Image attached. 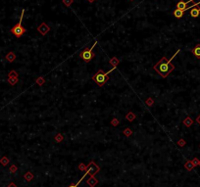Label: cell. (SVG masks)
I'll use <instances>...</instances> for the list:
<instances>
[{
  "mask_svg": "<svg viewBox=\"0 0 200 187\" xmlns=\"http://www.w3.org/2000/svg\"><path fill=\"white\" fill-rule=\"evenodd\" d=\"M24 13H25V10H22V14H21V17H20V21H19V23L11 28V32L15 35L17 38H20V37H21V36H22V35L27 32V30H26L23 26H22V21H23V18H24Z\"/></svg>",
  "mask_w": 200,
  "mask_h": 187,
  "instance_id": "cell-3",
  "label": "cell"
},
{
  "mask_svg": "<svg viewBox=\"0 0 200 187\" xmlns=\"http://www.w3.org/2000/svg\"><path fill=\"white\" fill-rule=\"evenodd\" d=\"M5 59H6L9 63H12V62H14L15 59H16V54H15L14 52H9V53L6 55Z\"/></svg>",
  "mask_w": 200,
  "mask_h": 187,
  "instance_id": "cell-7",
  "label": "cell"
},
{
  "mask_svg": "<svg viewBox=\"0 0 200 187\" xmlns=\"http://www.w3.org/2000/svg\"><path fill=\"white\" fill-rule=\"evenodd\" d=\"M191 122H191V120L189 118V117L186 118V120H185L183 122V124H186V126H190Z\"/></svg>",
  "mask_w": 200,
  "mask_h": 187,
  "instance_id": "cell-20",
  "label": "cell"
},
{
  "mask_svg": "<svg viewBox=\"0 0 200 187\" xmlns=\"http://www.w3.org/2000/svg\"><path fill=\"white\" fill-rule=\"evenodd\" d=\"M8 187H17V186H16V185H15L14 183H10V184L8 185Z\"/></svg>",
  "mask_w": 200,
  "mask_h": 187,
  "instance_id": "cell-26",
  "label": "cell"
},
{
  "mask_svg": "<svg viewBox=\"0 0 200 187\" xmlns=\"http://www.w3.org/2000/svg\"><path fill=\"white\" fill-rule=\"evenodd\" d=\"M49 30H50V28H49L45 23H42L38 28H37V30H38L42 35L46 34L47 32H49Z\"/></svg>",
  "mask_w": 200,
  "mask_h": 187,
  "instance_id": "cell-5",
  "label": "cell"
},
{
  "mask_svg": "<svg viewBox=\"0 0 200 187\" xmlns=\"http://www.w3.org/2000/svg\"><path fill=\"white\" fill-rule=\"evenodd\" d=\"M192 53L195 55L196 58H200V45H196L194 49H192Z\"/></svg>",
  "mask_w": 200,
  "mask_h": 187,
  "instance_id": "cell-9",
  "label": "cell"
},
{
  "mask_svg": "<svg viewBox=\"0 0 200 187\" xmlns=\"http://www.w3.org/2000/svg\"><path fill=\"white\" fill-rule=\"evenodd\" d=\"M33 177H34V176L31 174V172H28L26 176H25V178L28 180V181H30V180H32L33 179Z\"/></svg>",
  "mask_w": 200,
  "mask_h": 187,
  "instance_id": "cell-17",
  "label": "cell"
},
{
  "mask_svg": "<svg viewBox=\"0 0 200 187\" xmlns=\"http://www.w3.org/2000/svg\"><path fill=\"white\" fill-rule=\"evenodd\" d=\"M87 183H88V185H89V186L93 187L94 185H95V184L97 183V180H96V179L94 178L93 176H90V178H89V179L87 180Z\"/></svg>",
  "mask_w": 200,
  "mask_h": 187,
  "instance_id": "cell-10",
  "label": "cell"
},
{
  "mask_svg": "<svg viewBox=\"0 0 200 187\" xmlns=\"http://www.w3.org/2000/svg\"><path fill=\"white\" fill-rule=\"evenodd\" d=\"M55 140L57 141V142H61V141L63 140V136L61 135V133H58V134L55 136Z\"/></svg>",
  "mask_w": 200,
  "mask_h": 187,
  "instance_id": "cell-18",
  "label": "cell"
},
{
  "mask_svg": "<svg viewBox=\"0 0 200 187\" xmlns=\"http://www.w3.org/2000/svg\"><path fill=\"white\" fill-rule=\"evenodd\" d=\"M119 122H119V120H118V118H113V120H112V122H111L112 126H117L118 124H119Z\"/></svg>",
  "mask_w": 200,
  "mask_h": 187,
  "instance_id": "cell-19",
  "label": "cell"
},
{
  "mask_svg": "<svg viewBox=\"0 0 200 187\" xmlns=\"http://www.w3.org/2000/svg\"><path fill=\"white\" fill-rule=\"evenodd\" d=\"M194 0H188V1H186V2H178L177 4H176V9H184L185 7H186V5H187L188 3H190V2H193Z\"/></svg>",
  "mask_w": 200,
  "mask_h": 187,
  "instance_id": "cell-6",
  "label": "cell"
},
{
  "mask_svg": "<svg viewBox=\"0 0 200 187\" xmlns=\"http://www.w3.org/2000/svg\"><path fill=\"white\" fill-rule=\"evenodd\" d=\"M8 76H18V72L16 70H11L9 74H8Z\"/></svg>",
  "mask_w": 200,
  "mask_h": 187,
  "instance_id": "cell-21",
  "label": "cell"
},
{
  "mask_svg": "<svg viewBox=\"0 0 200 187\" xmlns=\"http://www.w3.org/2000/svg\"><path fill=\"white\" fill-rule=\"evenodd\" d=\"M115 69H116V67H113L111 70L106 72H104L102 70H99L95 74H94L93 76H92V80H93L94 82H96L99 86H103V85L105 84V82L109 80L108 74H109L110 72H112Z\"/></svg>",
  "mask_w": 200,
  "mask_h": 187,
  "instance_id": "cell-2",
  "label": "cell"
},
{
  "mask_svg": "<svg viewBox=\"0 0 200 187\" xmlns=\"http://www.w3.org/2000/svg\"><path fill=\"white\" fill-rule=\"evenodd\" d=\"M64 2L66 3V5H67V6H69L71 3H72V0H64Z\"/></svg>",
  "mask_w": 200,
  "mask_h": 187,
  "instance_id": "cell-23",
  "label": "cell"
},
{
  "mask_svg": "<svg viewBox=\"0 0 200 187\" xmlns=\"http://www.w3.org/2000/svg\"><path fill=\"white\" fill-rule=\"evenodd\" d=\"M0 163L3 164V166H6V164L9 163V159L6 158V157H3V158L0 160Z\"/></svg>",
  "mask_w": 200,
  "mask_h": 187,
  "instance_id": "cell-14",
  "label": "cell"
},
{
  "mask_svg": "<svg viewBox=\"0 0 200 187\" xmlns=\"http://www.w3.org/2000/svg\"><path fill=\"white\" fill-rule=\"evenodd\" d=\"M96 44H97V41H95L94 44L92 45V47H90L89 49H84L83 51H82V52L80 53V57H81L82 60L86 61V62H88V61H90L91 59H93L95 54L92 52V50H93V48L95 47Z\"/></svg>",
  "mask_w": 200,
  "mask_h": 187,
  "instance_id": "cell-4",
  "label": "cell"
},
{
  "mask_svg": "<svg viewBox=\"0 0 200 187\" xmlns=\"http://www.w3.org/2000/svg\"><path fill=\"white\" fill-rule=\"evenodd\" d=\"M119 63H120V61H119V59L116 58V57H113V58L110 59V64H111L113 67H117L118 65H119Z\"/></svg>",
  "mask_w": 200,
  "mask_h": 187,
  "instance_id": "cell-11",
  "label": "cell"
},
{
  "mask_svg": "<svg viewBox=\"0 0 200 187\" xmlns=\"http://www.w3.org/2000/svg\"><path fill=\"white\" fill-rule=\"evenodd\" d=\"M45 82V78H42V76H40V78H38L37 80H36V83L38 84V85H42L43 83Z\"/></svg>",
  "mask_w": 200,
  "mask_h": 187,
  "instance_id": "cell-13",
  "label": "cell"
},
{
  "mask_svg": "<svg viewBox=\"0 0 200 187\" xmlns=\"http://www.w3.org/2000/svg\"><path fill=\"white\" fill-rule=\"evenodd\" d=\"M124 134H125L126 136H130V135L132 134V131L130 130V128H126L125 130H124Z\"/></svg>",
  "mask_w": 200,
  "mask_h": 187,
  "instance_id": "cell-16",
  "label": "cell"
},
{
  "mask_svg": "<svg viewBox=\"0 0 200 187\" xmlns=\"http://www.w3.org/2000/svg\"><path fill=\"white\" fill-rule=\"evenodd\" d=\"M178 52H179V50H177L176 53H175V55H173L172 58L170 59V60H167L166 57H163V58L161 59V60L153 67V69L156 70L161 76L167 78V76H169V74H170L172 70H174V69H175V66L172 65V64H170V63H171V61H172L173 59L176 57V55L178 54Z\"/></svg>",
  "mask_w": 200,
  "mask_h": 187,
  "instance_id": "cell-1",
  "label": "cell"
},
{
  "mask_svg": "<svg viewBox=\"0 0 200 187\" xmlns=\"http://www.w3.org/2000/svg\"><path fill=\"white\" fill-rule=\"evenodd\" d=\"M178 143H179V145H183V144H184V141L181 139V140H179V142H178Z\"/></svg>",
  "mask_w": 200,
  "mask_h": 187,
  "instance_id": "cell-25",
  "label": "cell"
},
{
  "mask_svg": "<svg viewBox=\"0 0 200 187\" xmlns=\"http://www.w3.org/2000/svg\"><path fill=\"white\" fill-rule=\"evenodd\" d=\"M69 187H78V185H76V184H72V185H70Z\"/></svg>",
  "mask_w": 200,
  "mask_h": 187,
  "instance_id": "cell-27",
  "label": "cell"
},
{
  "mask_svg": "<svg viewBox=\"0 0 200 187\" xmlns=\"http://www.w3.org/2000/svg\"><path fill=\"white\" fill-rule=\"evenodd\" d=\"M18 82H19L18 76H8V82H9L11 85H13V86H14Z\"/></svg>",
  "mask_w": 200,
  "mask_h": 187,
  "instance_id": "cell-8",
  "label": "cell"
},
{
  "mask_svg": "<svg viewBox=\"0 0 200 187\" xmlns=\"http://www.w3.org/2000/svg\"><path fill=\"white\" fill-rule=\"evenodd\" d=\"M10 170H11V172H16V170H17V168H16L15 166H12L11 168H10Z\"/></svg>",
  "mask_w": 200,
  "mask_h": 187,
  "instance_id": "cell-22",
  "label": "cell"
},
{
  "mask_svg": "<svg viewBox=\"0 0 200 187\" xmlns=\"http://www.w3.org/2000/svg\"><path fill=\"white\" fill-rule=\"evenodd\" d=\"M153 103H154V101H153L152 98H148L146 101H145V104L146 106H148V107H151L153 105Z\"/></svg>",
  "mask_w": 200,
  "mask_h": 187,
  "instance_id": "cell-15",
  "label": "cell"
},
{
  "mask_svg": "<svg viewBox=\"0 0 200 187\" xmlns=\"http://www.w3.org/2000/svg\"><path fill=\"white\" fill-rule=\"evenodd\" d=\"M80 168H81L82 170H85V166H83V164H80Z\"/></svg>",
  "mask_w": 200,
  "mask_h": 187,
  "instance_id": "cell-24",
  "label": "cell"
},
{
  "mask_svg": "<svg viewBox=\"0 0 200 187\" xmlns=\"http://www.w3.org/2000/svg\"><path fill=\"white\" fill-rule=\"evenodd\" d=\"M126 118H127V120H129V122H132V120H135V115L132 113V112H129V114L126 116Z\"/></svg>",
  "mask_w": 200,
  "mask_h": 187,
  "instance_id": "cell-12",
  "label": "cell"
},
{
  "mask_svg": "<svg viewBox=\"0 0 200 187\" xmlns=\"http://www.w3.org/2000/svg\"><path fill=\"white\" fill-rule=\"evenodd\" d=\"M88 1H89V2H93L94 0H88Z\"/></svg>",
  "mask_w": 200,
  "mask_h": 187,
  "instance_id": "cell-28",
  "label": "cell"
}]
</instances>
